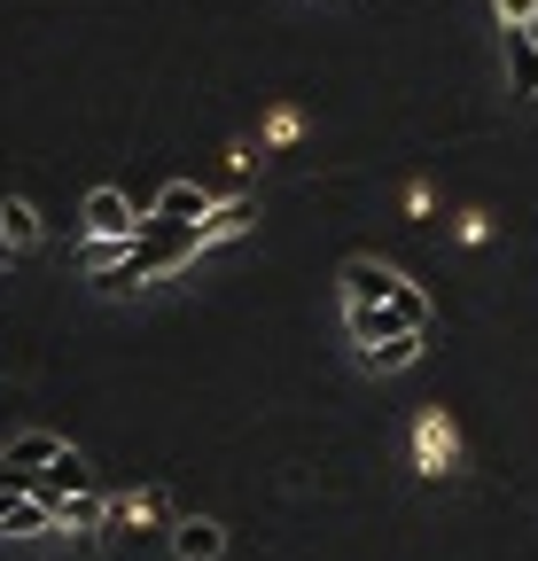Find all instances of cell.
Masks as SVG:
<instances>
[{"label":"cell","instance_id":"cell-12","mask_svg":"<svg viewBox=\"0 0 538 561\" xmlns=\"http://www.w3.org/2000/svg\"><path fill=\"white\" fill-rule=\"evenodd\" d=\"M297 133H305V117H297V110L282 102L274 117H265V140H257V149H289V140H297Z\"/></svg>","mask_w":538,"mask_h":561},{"label":"cell","instance_id":"cell-14","mask_svg":"<svg viewBox=\"0 0 538 561\" xmlns=\"http://www.w3.org/2000/svg\"><path fill=\"white\" fill-rule=\"evenodd\" d=\"M460 242H468V250L492 242V219H484V210H460Z\"/></svg>","mask_w":538,"mask_h":561},{"label":"cell","instance_id":"cell-10","mask_svg":"<svg viewBox=\"0 0 538 561\" xmlns=\"http://www.w3.org/2000/svg\"><path fill=\"white\" fill-rule=\"evenodd\" d=\"M164 500H157V491H125V500H110V515H102V538H125L133 523H149Z\"/></svg>","mask_w":538,"mask_h":561},{"label":"cell","instance_id":"cell-1","mask_svg":"<svg viewBox=\"0 0 538 561\" xmlns=\"http://www.w3.org/2000/svg\"><path fill=\"white\" fill-rule=\"evenodd\" d=\"M407 453H414V476H453V468H460V430H453L445 405H422V413H414Z\"/></svg>","mask_w":538,"mask_h":561},{"label":"cell","instance_id":"cell-15","mask_svg":"<svg viewBox=\"0 0 538 561\" xmlns=\"http://www.w3.org/2000/svg\"><path fill=\"white\" fill-rule=\"evenodd\" d=\"M265 164V149H250V140H234V149H227V172H257Z\"/></svg>","mask_w":538,"mask_h":561},{"label":"cell","instance_id":"cell-11","mask_svg":"<svg viewBox=\"0 0 538 561\" xmlns=\"http://www.w3.org/2000/svg\"><path fill=\"white\" fill-rule=\"evenodd\" d=\"M414 359H422V335H390L382 351H359V367H367V375H407Z\"/></svg>","mask_w":538,"mask_h":561},{"label":"cell","instance_id":"cell-6","mask_svg":"<svg viewBox=\"0 0 538 561\" xmlns=\"http://www.w3.org/2000/svg\"><path fill=\"white\" fill-rule=\"evenodd\" d=\"M500 47H507V94L538 102V32L530 24H500Z\"/></svg>","mask_w":538,"mask_h":561},{"label":"cell","instance_id":"cell-7","mask_svg":"<svg viewBox=\"0 0 538 561\" xmlns=\"http://www.w3.org/2000/svg\"><path fill=\"white\" fill-rule=\"evenodd\" d=\"M62 453H71V445H62L55 430H24V437H9V445H0V468H16V476H47Z\"/></svg>","mask_w":538,"mask_h":561},{"label":"cell","instance_id":"cell-3","mask_svg":"<svg viewBox=\"0 0 538 561\" xmlns=\"http://www.w3.org/2000/svg\"><path fill=\"white\" fill-rule=\"evenodd\" d=\"M407 289H414V280L398 273L390 257H344V297L352 305H398Z\"/></svg>","mask_w":538,"mask_h":561},{"label":"cell","instance_id":"cell-4","mask_svg":"<svg viewBox=\"0 0 538 561\" xmlns=\"http://www.w3.org/2000/svg\"><path fill=\"white\" fill-rule=\"evenodd\" d=\"M141 219H149V210H133L117 187H94V195H87V242H133V234H141Z\"/></svg>","mask_w":538,"mask_h":561},{"label":"cell","instance_id":"cell-5","mask_svg":"<svg viewBox=\"0 0 538 561\" xmlns=\"http://www.w3.org/2000/svg\"><path fill=\"white\" fill-rule=\"evenodd\" d=\"M219 210V195L211 187H195V180H164L157 187V203H149V219H164V227H204Z\"/></svg>","mask_w":538,"mask_h":561},{"label":"cell","instance_id":"cell-13","mask_svg":"<svg viewBox=\"0 0 538 561\" xmlns=\"http://www.w3.org/2000/svg\"><path fill=\"white\" fill-rule=\"evenodd\" d=\"M492 9H500V24H530L538 32V0H492Z\"/></svg>","mask_w":538,"mask_h":561},{"label":"cell","instance_id":"cell-2","mask_svg":"<svg viewBox=\"0 0 538 561\" xmlns=\"http://www.w3.org/2000/svg\"><path fill=\"white\" fill-rule=\"evenodd\" d=\"M250 227H257V203H250V195H227L204 227H187V265H195V257H211V250H227V242H242Z\"/></svg>","mask_w":538,"mask_h":561},{"label":"cell","instance_id":"cell-8","mask_svg":"<svg viewBox=\"0 0 538 561\" xmlns=\"http://www.w3.org/2000/svg\"><path fill=\"white\" fill-rule=\"evenodd\" d=\"M172 553H180V561H219V553H227V523L180 515V523H172Z\"/></svg>","mask_w":538,"mask_h":561},{"label":"cell","instance_id":"cell-9","mask_svg":"<svg viewBox=\"0 0 538 561\" xmlns=\"http://www.w3.org/2000/svg\"><path fill=\"white\" fill-rule=\"evenodd\" d=\"M0 250H9V257H32L39 250V210L24 195H0Z\"/></svg>","mask_w":538,"mask_h":561}]
</instances>
